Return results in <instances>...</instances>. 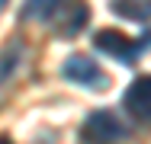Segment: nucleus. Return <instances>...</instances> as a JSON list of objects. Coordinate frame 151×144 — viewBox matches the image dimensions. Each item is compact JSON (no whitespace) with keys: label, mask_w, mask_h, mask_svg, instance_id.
Segmentation results:
<instances>
[{"label":"nucleus","mask_w":151,"mask_h":144,"mask_svg":"<svg viewBox=\"0 0 151 144\" xmlns=\"http://www.w3.org/2000/svg\"><path fill=\"white\" fill-rule=\"evenodd\" d=\"M0 144H13V141H10V138H6V135H3V138H0Z\"/></svg>","instance_id":"obj_7"},{"label":"nucleus","mask_w":151,"mask_h":144,"mask_svg":"<svg viewBox=\"0 0 151 144\" xmlns=\"http://www.w3.org/2000/svg\"><path fill=\"white\" fill-rule=\"evenodd\" d=\"M58 10V0H23L19 16L23 19H52Z\"/></svg>","instance_id":"obj_6"},{"label":"nucleus","mask_w":151,"mask_h":144,"mask_svg":"<svg viewBox=\"0 0 151 144\" xmlns=\"http://www.w3.org/2000/svg\"><path fill=\"white\" fill-rule=\"evenodd\" d=\"M148 45H151V35L132 38V35H125L122 29H96V32H93V48H96L100 55L116 58L119 64H135L138 55H142Z\"/></svg>","instance_id":"obj_1"},{"label":"nucleus","mask_w":151,"mask_h":144,"mask_svg":"<svg viewBox=\"0 0 151 144\" xmlns=\"http://www.w3.org/2000/svg\"><path fill=\"white\" fill-rule=\"evenodd\" d=\"M81 138L84 144H122L129 138V128L119 122V115L109 112V109H96L84 118V128H81Z\"/></svg>","instance_id":"obj_2"},{"label":"nucleus","mask_w":151,"mask_h":144,"mask_svg":"<svg viewBox=\"0 0 151 144\" xmlns=\"http://www.w3.org/2000/svg\"><path fill=\"white\" fill-rule=\"evenodd\" d=\"M122 109L132 115L135 122L151 125V74L135 77L132 83L125 86V93H122Z\"/></svg>","instance_id":"obj_4"},{"label":"nucleus","mask_w":151,"mask_h":144,"mask_svg":"<svg viewBox=\"0 0 151 144\" xmlns=\"http://www.w3.org/2000/svg\"><path fill=\"white\" fill-rule=\"evenodd\" d=\"M19 58H23V42H10L0 51V83H6L13 77V71L19 67Z\"/></svg>","instance_id":"obj_5"},{"label":"nucleus","mask_w":151,"mask_h":144,"mask_svg":"<svg viewBox=\"0 0 151 144\" xmlns=\"http://www.w3.org/2000/svg\"><path fill=\"white\" fill-rule=\"evenodd\" d=\"M61 77L74 86H84V90H96L103 93L109 86V74L93 61L90 55H68L61 64Z\"/></svg>","instance_id":"obj_3"}]
</instances>
